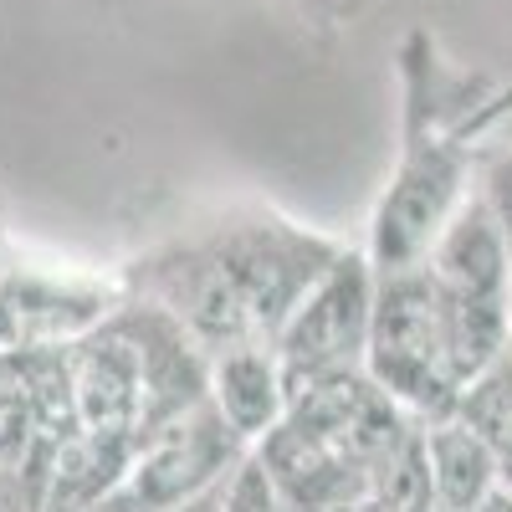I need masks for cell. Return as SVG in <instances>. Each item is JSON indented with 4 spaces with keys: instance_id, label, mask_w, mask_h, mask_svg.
Masks as SVG:
<instances>
[{
    "instance_id": "obj_1",
    "label": "cell",
    "mask_w": 512,
    "mask_h": 512,
    "mask_svg": "<svg viewBox=\"0 0 512 512\" xmlns=\"http://www.w3.org/2000/svg\"><path fill=\"white\" fill-rule=\"evenodd\" d=\"M256 456L303 512H405L425 487L410 410L364 369L292 390L287 415L256 441Z\"/></svg>"
},
{
    "instance_id": "obj_2",
    "label": "cell",
    "mask_w": 512,
    "mask_h": 512,
    "mask_svg": "<svg viewBox=\"0 0 512 512\" xmlns=\"http://www.w3.org/2000/svg\"><path fill=\"white\" fill-rule=\"evenodd\" d=\"M72 431L144 441L164 420L210 395V369L195 333L164 308H128L103 318L62 354Z\"/></svg>"
},
{
    "instance_id": "obj_3",
    "label": "cell",
    "mask_w": 512,
    "mask_h": 512,
    "mask_svg": "<svg viewBox=\"0 0 512 512\" xmlns=\"http://www.w3.org/2000/svg\"><path fill=\"white\" fill-rule=\"evenodd\" d=\"M333 256H338L333 246L308 241L287 226L236 231L200 251L180 272L175 318L195 333V344L210 349L267 344Z\"/></svg>"
},
{
    "instance_id": "obj_4",
    "label": "cell",
    "mask_w": 512,
    "mask_h": 512,
    "mask_svg": "<svg viewBox=\"0 0 512 512\" xmlns=\"http://www.w3.org/2000/svg\"><path fill=\"white\" fill-rule=\"evenodd\" d=\"M425 272L441 292L456 374L472 384L512 349V267L482 195L456 205L441 241L425 256Z\"/></svg>"
},
{
    "instance_id": "obj_5",
    "label": "cell",
    "mask_w": 512,
    "mask_h": 512,
    "mask_svg": "<svg viewBox=\"0 0 512 512\" xmlns=\"http://www.w3.org/2000/svg\"><path fill=\"white\" fill-rule=\"evenodd\" d=\"M364 374L420 420L456 415L466 384H461L456 359H451L441 292H436V282H431L425 267L379 277Z\"/></svg>"
},
{
    "instance_id": "obj_6",
    "label": "cell",
    "mask_w": 512,
    "mask_h": 512,
    "mask_svg": "<svg viewBox=\"0 0 512 512\" xmlns=\"http://www.w3.org/2000/svg\"><path fill=\"white\" fill-rule=\"evenodd\" d=\"M374 292H379V272L369 256H354V251L349 256L338 251L313 277V287L292 303V313L282 318V328L272 338L292 390H303L313 379H328V374L364 369Z\"/></svg>"
},
{
    "instance_id": "obj_7",
    "label": "cell",
    "mask_w": 512,
    "mask_h": 512,
    "mask_svg": "<svg viewBox=\"0 0 512 512\" xmlns=\"http://www.w3.org/2000/svg\"><path fill=\"white\" fill-rule=\"evenodd\" d=\"M246 441L226 425V415L210 405V395L175 420H164L154 436L139 441V456L123 477V492L144 512H164L175 502H190L210 487L231 482V472L246 461Z\"/></svg>"
},
{
    "instance_id": "obj_8",
    "label": "cell",
    "mask_w": 512,
    "mask_h": 512,
    "mask_svg": "<svg viewBox=\"0 0 512 512\" xmlns=\"http://www.w3.org/2000/svg\"><path fill=\"white\" fill-rule=\"evenodd\" d=\"M466 169L451 149L431 144V149H415L400 169V180L390 185L379 205V221H374V272L379 277H395V272H415L425 267L431 246L441 241L446 221L456 216Z\"/></svg>"
},
{
    "instance_id": "obj_9",
    "label": "cell",
    "mask_w": 512,
    "mask_h": 512,
    "mask_svg": "<svg viewBox=\"0 0 512 512\" xmlns=\"http://www.w3.org/2000/svg\"><path fill=\"white\" fill-rule=\"evenodd\" d=\"M113 318V292L72 272L16 267L0 277V349L6 354H62Z\"/></svg>"
},
{
    "instance_id": "obj_10",
    "label": "cell",
    "mask_w": 512,
    "mask_h": 512,
    "mask_svg": "<svg viewBox=\"0 0 512 512\" xmlns=\"http://www.w3.org/2000/svg\"><path fill=\"white\" fill-rule=\"evenodd\" d=\"M62 354H6L0 349V466L31 451L36 441L72 436Z\"/></svg>"
},
{
    "instance_id": "obj_11",
    "label": "cell",
    "mask_w": 512,
    "mask_h": 512,
    "mask_svg": "<svg viewBox=\"0 0 512 512\" xmlns=\"http://www.w3.org/2000/svg\"><path fill=\"white\" fill-rule=\"evenodd\" d=\"M292 384L287 369L277 359V344H236V349H216V364H210V405L226 415V425L256 446L272 425L287 415Z\"/></svg>"
},
{
    "instance_id": "obj_12",
    "label": "cell",
    "mask_w": 512,
    "mask_h": 512,
    "mask_svg": "<svg viewBox=\"0 0 512 512\" xmlns=\"http://www.w3.org/2000/svg\"><path fill=\"white\" fill-rule=\"evenodd\" d=\"M420 456H425V487L456 512H482L497 492L502 466L487 451V441L466 425L461 415L425 420L420 431Z\"/></svg>"
},
{
    "instance_id": "obj_13",
    "label": "cell",
    "mask_w": 512,
    "mask_h": 512,
    "mask_svg": "<svg viewBox=\"0 0 512 512\" xmlns=\"http://www.w3.org/2000/svg\"><path fill=\"white\" fill-rule=\"evenodd\" d=\"M456 415L487 441V451L497 456V466L512 477V359L507 354L466 384Z\"/></svg>"
},
{
    "instance_id": "obj_14",
    "label": "cell",
    "mask_w": 512,
    "mask_h": 512,
    "mask_svg": "<svg viewBox=\"0 0 512 512\" xmlns=\"http://www.w3.org/2000/svg\"><path fill=\"white\" fill-rule=\"evenodd\" d=\"M221 512H303L282 487H277V477L262 466V456H246L241 466H236V477L226 482V502H221Z\"/></svg>"
},
{
    "instance_id": "obj_15",
    "label": "cell",
    "mask_w": 512,
    "mask_h": 512,
    "mask_svg": "<svg viewBox=\"0 0 512 512\" xmlns=\"http://www.w3.org/2000/svg\"><path fill=\"white\" fill-rule=\"evenodd\" d=\"M482 205L492 210V226L502 236L507 267H512V154H497L482 164Z\"/></svg>"
},
{
    "instance_id": "obj_16",
    "label": "cell",
    "mask_w": 512,
    "mask_h": 512,
    "mask_svg": "<svg viewBox=\"0 0 512 512\" xmlns=\"http://www.w3.org/2000/svg\"><path fill=\"white\" fill-rule=\"evenodd\" d=\"M231 477H236V472H231ZM221 502H226V482H221V487H210V492H200V497H190V502L164 507V512H221Z\"/></svg>"
},
{
    "instance_id": "obj_17",
    "label": "cell",
    "mask_w": 512,
    "mask_h": 512,
    "mask_svg": "<svg viewBox=\"0 0 512 512\" xmlns=\"http://www.w3.org/2000/svg\"><path fill=\"white\" fill-rule=\"evenodd\" d=\"M405 512H456V507H446L441 497H431V487H420V492L405 502Z\"/></svg>"
},
{
    "instance_id": "obj_18",
    "label": "cell",
    "mask_w": 512,
    "mask_h": 512,
    "mask_svg": "<svg viewBox=\"0 0 512 512\" xmlns=\"http://www.w3.org/2000/svg\"><path fill=\"white\" fill-rule=\"evenodd\" d=\"M482 512H512V492H502V487H497V492H492V502H487Z\"/></svg>"
}]
</instances>
